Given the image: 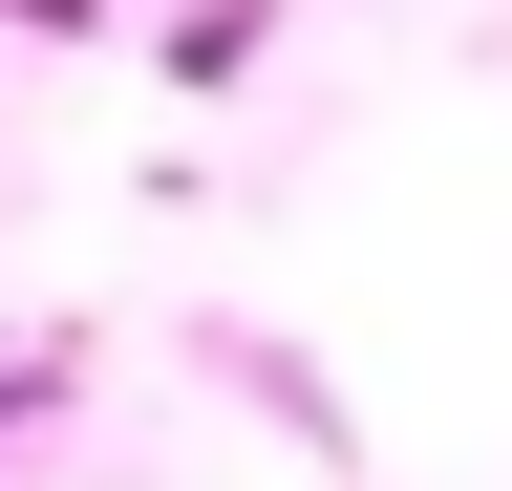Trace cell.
<instances>
[{"label":"cell","mask_w":512,"mask_h":491,"mask_svg":"<svg viewBox=\"0 0 512 491\" xmlns=\"http://www.w3.org/2000/svg\"><path fill=\"white\" fill-rule=\"evenodd\" d=\"M0 22H22V43H107V0H0Z\"/></svg>","instance_id":"7a4b0ae2"},{"label":"cell","mask_w":512,"mask_h":491,"mask_svg":"<svg viewBox=\"0 0 512 491\" xmlns=\"http://www.w3.org/2000/svg\"><path fill=\"white\" fill-rule=\"evenodd\" d=\"M256 43H278V0H171V86H235Z\"/></svg>","instance_id":"6da1fadb"}]
</instances>
